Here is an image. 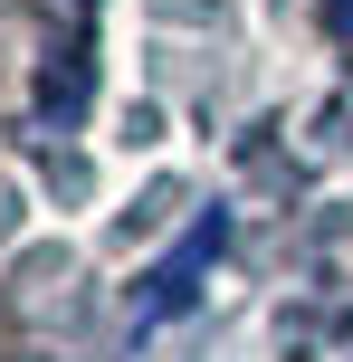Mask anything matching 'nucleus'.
<instances>
[{
    "instance_id": "nucleus-1",
    "label": "nucleus",
    "mask_w": 353,
    "mask_h": 362,
    "mask_svg": "<svg viewBox=\"0 0 353 362\" xmlns=\"http://www.w3.org/2000/svg\"><path fill=\"white\" fill-rule=\"evenodd\" d=\"M220 248H229V219H220V210L191 219V238L144 276V296H134V334H153V325H172V315H191V296H201V276H210V257H220Z\"/></svg>"
}]
</instances>
